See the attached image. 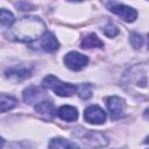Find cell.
<instances>
[{"mask_svg":"<svg viewBox=\"0 0 149 149\" xmlns=\"http://www.w3.org/2000/svg\"><path fill=\"white\" fill-rule=\"evenodd\" d=\"M84 119L88 123L101 125L106 120V113H105V111L101 107H99L97 105H93V106H90V107H87L85 109Z\"/></svg>","mask_w":149,"mask_h":149,"instance_id":"obj_4","label":"cell"},{"mask_svg":"<svg viewBox=\"0 0 149 149\" xmlns=\"http://www.w3.org/2000/svg\"><path fill=\"white\" fill-rule=\"evenodd\" d=\"M35 109H36L40 114H42V115H44V116H47V118L54 116V114H55V112H56L54 104H52L51 101H49V100H42V101H40V102L35 106Z\"/></svg>","mask_w":149,"mask_h":149,"instance_id":"obj_9","label":"cell"},{"mask_svg":"<svg viewBox=\"0 0 149 149\" xmlns=\"http://www.w3.org/2000/svg\"><path fill=\"white\" fill-rule=\"evenodd\" d=\"M42 84H43L44 87L54 91L59 97H70L77 90V87L74 85L69 84V83H63L58 78H56V77H54L51 74L50 76H47L43 79Z\"/></svg>","mask_w":149,"mask_h":149,"instance_id":"obj_2","label":"cell"},{"mask_svg":"<svg viewBox=\"0 0 149 149\" xmlns=\"http://www.w3.org/2000/svg\"><path fill=\"white\" fill-rule=\"evenodd\" d=\"M41 45L45 51H55L58 49V41L51 31H45L41 40Z\"/></svg>","mask_w":149,"mask_h":149,"instance_id":"obj_7","label":"cell"},{"mask_svg":"<svg viewBox=\"0 0 149 149\" xmlns=\"http://www.w3.org/2000/svg\"><path fill=\"white\" fill-rule=\"evenodd\" d=\"M57 115L62 119V120H65V121H74L77 120L78 118V112L74 107L72 106H69V105H65V106H62L58 111H57Z\"/></svg>","mask_w":149,"mask_h":149,"instance_id":"obj_8","label":"cell"},{"mask_svg":"<svg viewBox=\"0 0 149 149\" xmlns=\"http://www.w3.org/2000/svg\"><path fill=\"white\" fill-rule=\"evenodd\" d=\"M7 77H15L16 79H24V78H27V77H29V71L28 70H23V69H21V70H8L7 72Z\"/></svg>","mask_w":149,"mask_h":149,"instance_id":"obj_16","label":"cell"},{"mask_svg":"<svg viewBox=\"0 0 149 149\" xmlns=\"http://www.w3.org/2000/svg\"><path fill=\"white\" fill-rule=\"evenodd\" d=\"M104 33H105V35H107L108 37H114L115 35L119 34V29H118L116 26H114L113 23H108V24L104 28Z\"/></svg>","mask_w":149,"mask_h":149,"instance_id":"obj_18","label":"cell"},{"mask_svg":"<svg viewBox=\"0 0 149 149\" xmlns=\"http://www.w3.org/2000/svg\"><path fill=\"white\" fill-rule=\"evenodd\" d=\"M44 30V23L38 17H23L13 29V37H15L17 41L30 42L35 38H38L41 35L43 36L45 33Z\"/></svg>","mask_w":149,"mask_h":149,"instance_id":"obj_1","label":"cell"},{"mask_svg":"<svg viewBox=\"0 0 149 149\" xmlns=\"http://www.w3.org/2000/svg\"><path fill=\"white\" fill-rule=\"evenodd\" d=\"M106 106L112 119H119L125 112V102L119 97H109L106 99Z\"/></svg>","mask_w":149,"mask_h":149,"instance_id":"obj_6","label":"cell"},{"mask_svg":"<svg viewBox=\"0 0 149 149\" xmlns=\"http://www.w3.org/2000/svg\"><path fill=\"white\" fill-rule=\"evenodd\" d=\"M146 115H147V116H149V109H147V111H146Z\"/></svg>","mask_w":149,"mask_h":149,"instance_id":"obj_20","label":"cell"},{"mask_svg":"<svg viewBox=\"0 0 149 149\" xmlns=\"http://www.w3.org/2000/svg\"><path fill=\"white\" fill-rule=\"evenodd\" d=\"M81 48L84 49H87V48H100V47H102L104 45V43H102V41L97 36V35H94V34H90V35H87V36H85L84 38H83V41H81Z\"/></svg>","mask_w":149,"mask_h":149,"instance_id":"obj_11","label":"cell"},{"mask_svg":"<svg viewBox=\"0 0 149 149\" xmlns=\"http://www.w3.org/2000/svg\"><path fill=\"white\" fill-rule=\"evenodd\" d=\"M148 49H149V34H148Z\"/></svg>","mask_w":149,"mask_h":149,"instance_id":"obj_22","label":"cell"},{"mask_svg":"<svg viewBox=\"0 0 149 149\" xmlns=\"http://www.w3.org/2000/svg\"><path fill=\"white\" fill-rule=\"evenodd\" d=\"M88 62V58L83 55L79 54L77 51H71L69 54L65 55L64 57V64L66 65V68L73 70V71H79L81 70Z\"/></svg>","mask_w":149,"mask_h":149,"instance_id":"obj_3","label":"cell"},{"mask_svg":"<svg viewBox=\"0 0 149 149\" xmlns=\"http://www.w3.org/2000/svg\"><path fill=\"white\" fill-rule=\"evenodd\" d=\"M15 106H16V100L13 97L6 95L5 93L1 94V112L9 111V109L14 108Z\"/></svg>","mask_w":149,"mask_h":149,"instance_id":"obj_12","label":"cell"},{"mask_svg":"<svg viewBox=\"0 0 149 149\" xmlns=\"http://www.w3.org/2000/svg\"><path fill=\"white\" fill-rule=\"evenodd\" d=\"M129 41H130V44H132L135 49L141 48L142 44H143V38H142V36H141L140 34H137V33H132L130 36H129Z\"/></svg>","mask_w":149,"mask_h":149,"instance_id":"obj_17","label":"cell"},{"mask_svg":"<svg viewBox=\"0 0 149 149\" xmlns=\"http://www.w3.org/2000/svg\"><path fill=\"white\" fill-rule=\"evenodd\" d=\"M76 91L81 99H88L92 95V87L90 84H80Z\"/></svg>","mask_w":149,"mask_h":149,"instance_id":"obj_14","label":"cell"},{"mask_svg":"<svg viewBox=\"0 0 149 149\" xmlns=\"http://www.w3.org/2000/svg\"><path fill=\"white\" fill-rule=\"evenodd\" d=\"M109 10L113 12L114 14H116L118 16H120L126 22H133L137 16L136 10L132 7L126 6V5H120V3L112 5L109 7Z\"/></svg>","mask_w":149,"mask_h":149,"instance_id":"obj_5","label":"cell"},{"mask_svg":"<svg viewBox=\"0 0 149 149\" xmlns=\"http://www.w3.org/2000/svg\"><path fill=\"white\" fill-rule=\"evenodd\" d=\"M144 142H146V143H149V136H148V137H147V140H146V141H144Z\"/></svg>","mask_w":149,"mask_h":149,"instance_id":"obj_21","label":"cell"},{"mask_svg":"<svg viewBox=\"0 0 149 149\" xmlns=\"http://www.w3.org/2000/svg\"><path fill=\"white\" fill-rule=\"evenodd\" d=\"M71 143H69L65 139L57 137L50 141L49 143V149H70Z\"/></svg>","mask_w":149,"mask_h":149,"instance_id":"obj_13","label":"cell"},{"mask_svg":"<svg viewBox=\"0 0 149 149\" xmlns=\"http://www.w3.org/2000/svg\"><path fill=\"white\" fill-rule=\"evenodd\" d=\"M41 93L42 91L38 88V87H34V86H30L28 88H26L23 91V99L28 104H34L36 101L40 100V97H41ZM40 102V101H38Z\"/></svg>","mask_w":149,"mask_h":149,"instance_id":"obj_10","label":"cell"},{"mask_svg":"<svg viewBox=\"0 0 149 149\" xmlns=\"http://www.w3.org/2000/svg\"><path fill=\"white\" fill-rule=\"evenodd\" d=\"M70 149H79L77 146H74V144H71V147H70Z\"/></svg>","mask_w":149,"mask_h":149,"instance_id":"obj_19","label":"cell"},{"mask_svg":"<svg viewBox=\"0 0 149 149\" xmlns=\"http://www.w3.org/2000/svg\"><path fill=\"white\" fill-rule=\"evenodd\" d=\"M0 20H1V23L3 26H6V27H10L14 23V21H15L14 15L10 12L6 10V9H1V17H0Z\"/></svg>","mask_w":149,"mask_h":149,"instance_id":"obj_15","label":"cell"}]
</instances>
